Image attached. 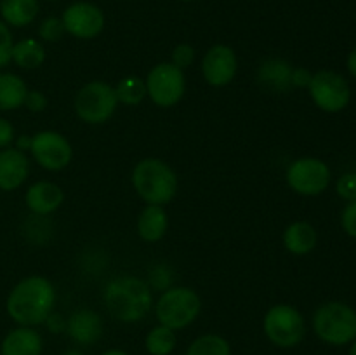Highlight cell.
<instances>
[{"label": "cell", "mask_w": 356, "mask_h": 355, "mask_svg": "<svg viewBox=\"0 0 356 355\" xmlns=\"http://www.w3.org/2000/svg\"><path fill=\"white\" fill-rule=\"evenodd\" d=\"M115 93H117L118 103L125 104V106H138L148 97L146 94V82L145 79L138 75H127L115 86Z\"/></svg>", "instance_id": "obj_26"}, {"label": "cell", "mask_w": 356, "mask_h": 355, "mask_svg": "<svg viewBox=\"0 0 356 355\" xmlns=\"http://www.w3.org/2000/svg\"><path fill=\"white\" fill-rule=\"evenodd\" d=\"M45 329L51 334H63L66 333V317L59 312H52L44 322Z\"/></svg>", "instance_id": "obj_36"}, {"label": "cell", "mask_w": 356, "mask_h": 355, "mask_svg": "<svg viewBox=\"0 0 356 355\" xmlns=\"http://www.w3.org/2000/svg\"><path fill=\"white\" fill-rule=\"evenodd\" d=\"M155 317L159 324L172 331L186 329L198 319L202 312V299L195 289L186 285H172L160 292L159 299L153 303Z\"/></svg>", "instance_id": "obj_5"}, {"label": "cell", "mask_w": 356, "mask_h": 355, "mask_svg": "<svg viewBox=\"0 0 356 355\" xmlns=\"http://www.w3.org/2000/svg\"><path fill=\"white\" fill-rule=\"evenodd\" d=\"M65 202V191L54 181L40 180L31 183L24 191V204L35 216H49Z\"/></svg>", "instance_id": "obj_15"}, {"label": "cell", "mask_w": 356, "mask_h": 355, "mask_svg": "<svg viewBox=\"0 0 356 355\" xmlns=\"http://www.w3.org/2000/svg\"><path fill=\"white\" fill-rule=\"evenodd\" d=\"M336 191L343 200L355 202L356 200V173L341 174L336 183Z\"/></svg>", "instance_id": "obj_31"}, {"label": "cell", "mask_w": 356, "mask_h": 355, "mask_svg": "<svg viewBox=\"0 0 356 355\" xmlns=\"http://www.w3.org/2000/svg\"><path fill=\"white\" fill-rule=\"evenodd\" d=\"M44 338L37 327L16 326L0 341V355H42Z\"/></svg>", "instance_id": "obj_17"}, {"label": "cell", "mask_w": 356, "mask_h": 355, "mask_svg": "<svg viewBox=\"0 0 356 355\" xmlns=\"http://www.w3.org/2000/svg\"><path fill=\"white\" fill-rule=\"evenodd\" d=\"M177 347L176 331L156 324L145 338V348L149 355H172Z\"/></svg>", "instance_id": "obj_24"}, {"label": "cell", "mask_w": 356, "mask_h": 355, "mask_svg": "<svg viewBox=\"0 0 356 355\" xmlns=\"http://www.w3.org/2000/svg\"><path fill=\"white\" fill-rule=\"evenodd\" d=\"M30 176V159L24 152L9 146L0 150V190L14 191Z\"/></svg>", "instance_id": "obj_16"}, {"label": "cell", "mask_w": 356, "mask_h": 355, "mask_svg": "<svg viewBox=\"0 0 356 355\" xmlns=\"http://www.w3.org/2000/svg\"><path fill=\"white\" fill-rule=\"evenodd\" d=\"M313 79V73L309 72L305 66H298V68H292V77L291 84L296 89H308L309 82Z\"/></svg>", "instance_id": "obj_35"}, {"label": "cell", "mask_w": 356, "mask_h": 355, "mask_svg": "<svg viewBox=\"0 0 356 355\" xmlns=\"http://www.w3.org/2000/svg\"><path fill=\"white\" fill-rule=\"evenodd\" d=\"M341 226L344 233L351 239H356V200L348 202L341 212Z\"/></svg>", "instance_id": "obj_32"}, {"label": "cell", "mask_w": 356, "mask_h": 355, "mask_svg": "<svg viewBox=\"0 0 356 355\" xmlns=\"http://www.w3.org/2000/svg\"><path fill=\"white\" fill-rule=\"evenodd\" d=\"M294 66L284 58H266L259 63L256 72V79L261 87L271 93L284 94L292 89L291 77Z\"/></svg>", "instance_id": "obj_18"}, {"label": "cell", "mask_w": 356, "mask_h": 355, "mask_svg": "<svg viewBox=\"0 0 356 355\" xmlns=\"http://www.w3.org/2000/svg\"><path fill=\"white\" fill-rule=\"evenodd\" d=\"M179 2H183V3H190V2H193V0H179Z\"/></svg>", "instance_id": "obj_42"}, {"label": "cell", "mask_w": 356, "mask_h": 355, "mask_svg": "<svg viewBox=\"0 0 356 355\" xmlns=\"http://www.w3.org/2000/svg\"><path fill=\"white\" fill-rule=\"evenodd\" d=\"M348 355H356V340L350 343V350H348Z\"/></svg>", "instance_id": "obj_41"}, {"label": "cell", "mask_w": 356, "mask_h": 355, "mask_svg": "<svg viewBox=\"0 0 356 355\" xmlns=\"http://www.w3.org/2000/svg\"><path fill=\"white\" fill-rule=\"evenodd\" d=\"M289 188L302 197H316L329 188L332 171L329 164L316 157H301L289 164L285 173Z\"/></svg>", "instance_id": "obj_9"}, {"label": "cell", "mask_w": 356, "mask_h": 355, "mask_svg": "<svg viewBox=\"0 0 356 355\" xmlns=\"http://www.w3.org/2000/svg\"><path fill=\"white\" fill-rule=\"evenodd\" d=\"M263 333L275 347L294 348L306 338V319L296 306L277 303L264 313Z\"/></svg>", "instance_id": "obj_6"}, {"label": "cell", "mask_w": 356, "mask_h": 355, "mask_svg": "<svg viewBox=\"0 0 356 355\" xmlns=\"http://www.w3.org/2000/svg\"><path fill=\"white\" fill-rule=\"evenodd\" d=\"M101 355H131V354L122 350V348H108V350H104Z\"/></svg>", "instance_id": "obj_39"}, {"label": "cell", "mask_w": 356, "mask_h": 355, "mask_svg": "<svg viewBox=\"0 0 356 355\" xmlns=\"http://www.w3.org/2000/svg\"><path fill=\"white\" fill-rule=\"evenodd\" d=\"M38 0H0V19L9 28H26L38 17Z\"/></svg>", "instance_id": "obj_21"}, {"label": "cell", "mask_w": 356, "mask_h": 355, "mask_svg": "<svg viewBox=\"0 0 356 355\" xmlns=\"http://www.w3.org/2000/svg\"><path fill=\"white\" fill-rule=\"evenodd\" d=\"M30 153L42 169L59 173L72 162L73 146L65 134L45 129L31 134Z\"/></svg>", "instance_id": "obj_11"}, {"label": "cell", "mask_w": 356, "mask_h": 355, "mask_svg": "<svg viewBox=\"0 0 356 355\" xmlns=\"http://www.w3.org/2000/svg\"><path fill=\"white\" fill-rule=\"evenodd\" d=\"M103 317L90 308H79L66 319V334L79 347H90L103 338Z\"/></svg>", "instance_id": "obj_14"}, {"label": "cell", "mask_w": 356, "mask_h": 355, "mask_svg": "<svg viewBox=\"0 0 356 355\" xmlns=\"http://www.w3.org/2000/svg\"><path fill=\"white\" fill-rule=\"evenodd\" d=\"M193 61H195V49L193 45L186 44V42L177 44L176 47L172 49V52H170V63L176 65L177 68L181 70H186L188 66H191V63Z\"/></svg>", "instance_id": "obj_30"}, {"label": "cell", "mask_w": 356, "mask_h": 355, "mask_svg": "<svg viewBox=\"0 0 356 355\" xmlns=\"http://www.w3.org/2000/svg\"><path fill=\"white\" fill-rule=\"evenodd\" d=\"M152 291L163 292L174 285V270L167 263L160 261V263L152 265L148 270V278H146Z\"/></svg>", "instance_id": "obj_27"}, {"label": "cell", "mask_w": 356, "mask_h": 355, "mask_svg": "<svg viewBox=\"0 0 356 355\" xmlns=\"http://www.w3.org/2000/svg\"><path fill=\"white\" fill-rule=\"evenodd\" d=\"M146 94L153 104L160 108H172L186 94V75L170 61L156 63L145 79Z\"/></svg>", "instance_id": "obj_8"}, {"label": "cell", "mask_w": 356, "mask_h": 355, "mask_svg": "<svg viewBox=\"0 0 356 355\" xmlns=\"http://www.w3.org/2000/svg\"><path fill=\"white\" fill-rule=\"evenodd\" d=\"M61 355H86V354H83V352L80 350V348H68V350L63 352Z\"/></svg>", "instance_id": "obj_40"}, {"label": "cell", "mask_w": 356, "mask_h": 355, "mask_svg": "<svg viewBox=\"0 0 356 355\" xmlns=\"http://www.w3.org/2000/svg\"><path fill=\"white\" fill-rule=\"evenodd\" d=\"M23 106L26 108L28 111H31V113H42V111L49 106V97L45 96L42 90H28Z\"/></svg>", "instance_id": "obj_33"}, {"label": "cell", "mask_w": 356, "mask_h": 355, "mask_svg": "<svg viewBox=\"0 0 356 355\" xmlns=\"http://www.w3.org/2000/svg\"><path fill=\"white\" fill-rule=\"evenodd\" d=\"M13 31L0 19V70H3L10 63V58H13Z\"/></svg>", "instance_id": "obj_29"}, {"label": "cell", "mask_w": 356, "mask_h": 355, "mask_svg": "<svg viewBox=\"0 0 356 355\" xmlns=\"http://www.w3.org/2000/svg\"><path fill=\"white\" fill-rule=\"evenodd\" d=\"M103 303L115 320L122 324L141 322L153 308V291L148 282L136 275H117L103 289Z\"/></svg>", "instance_id": "obj_2"}, {"label": "cell", "mask_w": 356, "mask_h": 355, "mask_svg": "<svg viewBox=\"0 0 356 355\" xmlns=\"http://www.w3.org/2000/svg\"><path fill=\"white\" fill-rule=\"evenodd\" d=\"M14 139H16V129H14V125L6 117H0V150L13 146Z\"/></svg>", "instance_id": "obj_34"}, {"label": "cell", "mask_w": 356, "mask_h": 355, "mask_svg": "<svg viewBox=\"0 0 356 355\" xmlns=\"http://www.w3.org/2000/svg\"><path fill=\"white\" fill-rule=\"evenodd\" d=\"M282 242H284L287 253L294 254V256H306L318 244V233H316V228L312 223L305 221V219H298V221H292L284 230Z\"/></svg>", "instance_id": "obj_20"}, {"label": "cell", "mask_w": 356, "mask_h": 355, "mask_svg": "<svg viewBox=\"0 0 356 355\" xmlns=\"http://www.w3.org/2000/svg\"><path fill=\"white\" fill-rule=\"evenodd\" d=\"M202 75L211 87L229 86L238 73V58L235 49L226 44H214L202 58Z\"/></svg>", "instance_id": "obj_13"}, {"label": "cell", "mask_w": 356, "mask_h": 355, "mask_svg": "<svg viewBox=\"0 0 356 355\" xmlns=\"http://www.w3.org/2000/svg\"><path fill=\"white\" fill-rule=\"evenodd\" d=\"M308 93L315 106L325 113H341L351 103L350 82L334 70L313 73Z\"/></svg>", "instance_id": "obj_10"}, {"label": "cell", "mask_w": 356, "mask_h": 355, "mask_svg": "<svg viewBox=\"0 0 356 355\" xmlns=\"http://www.w3.org/2000/svg\"><path fill=\"white\" fill-rule=\"evenodd\" d=\"M139 239L148 244L160 242L169 230V214L163 205H145L136 221Z\"/></svg>", "instance_id": "obj_19"}, {"label": "cell", "mask_w": 356, "mask_h": 355, "mask_svg": "<svg viewBox=\"0 0 356 355\" xmlns=\"http://www.w3.org/2000/svg\"><path fill=\"white\" fill-rule=\"evenodd\" d=\"M346 68H348V72H350V75L356 80V47L351 49L350 54H348Z\"/></svg>", "instance_id": "obj_38"}, {"label": "cell", "mask_w": 356, "mask_h": 355, "mask_svg": "<svg viewBox=\"0 0 356 355\" xmlns=\"http://www.w3.org/2000/svg\"><path fill=\"white\" fill-rule=\"evenodd\" d=\"M10 63L21 70H37L45 63V47L44 42L38 38L26 37L14 42L13 58Z\"/></svg>", "instance_id": "obj_23"}, {"label": "cell", "mask_w": 356, "mask_h": 355, "mask_svg": "<svg viewBox=\"0 0 356 355\" xmlns=\"http://www.w3.org/2000/svg\"><path fill=\"white\" fill-rule=\"evenodd\" d=\"M313 333L330 347H344L356 340V310L344 301H327L315 310Z\"/></svg>", "instance_id": "obj_4"}, {"label": "cell", "mask_w": 356, "mask_h": 355, "mask_svg": "<svg viewBox=\"0 0 356 355\" xmlns=\"http://www.w3.org/2000/svg\"><path fill=\"white\" fill-rule=\"evenodd\" d=\"M65 31L79 40H92L99 37L106 24V16L103 9L94 2L79 0L63 10L61 14Z\"/></svg>", "instance_id": "obj_12"}, {"label": "cell", "mask_w": 356, "mask_h": 355, "mask_svg": "<svg viewBox=\"0 0 356 355\" xmlns=\"http://www.w3.org/2000/svg\"><path fill=\"white\" fill-rule=\"evenodd\" d=\"M56 287L44 275H28L9 291L6 312L16 326L38 327L54 312Z\"/></svg>", "instance_id": "obj_1"}, {"label": "cell", "mask_w": 356, "mask_h": 355, "mask_svg": "<svg viewBox=\"0 0 356 355\" xmlns=\"http://www.w3.org/2000/svg\"><path fill=\"white\" fill-rule=\"evenodd\" d=\"M49 2H56V0H49Z\"/></svg>", "instance_id": "obj_43"}, {"label": "cell", "mask_w": 356, "mask_h": 355, "mask_svg": "<svg viewBox=\"0 0 356 355\" xmlns=\"http://www.w3.org/2000/svg\"><path fill=\"white\" fill-rule=\"evenodd\" d=\"M184 355H232V345L218 333H205L195 338Z\"/></svg>", "instance_id": "obj_25"}, {"label": "cell", "mask_w": 356, "mask_h": 355, "mask_svg": "<svg viewBox=\"0 0 356 355\" xmlns=\"http://www.w3.org/2000/svg\"><path fill=\"white\" fill-rule=\"evenodd\" d=\"M14 148L21 150V152H30L31 148V136L30 134H21V136H16V139H14Z\"/></svg>", "instance_id": "obj_37"}, {"label": "cell", "mask_w": 356, "mask_h": 355, "mask_svg": "<svg viewBox=\"0 0 356 355\" xmlns=\"http://www.w3.org/2000/svg\"><path fill=\"white\" fill-rule=\"evenodd\" d=\"M28 90L30 89L23 77L0 70V113L14 111L23 106Z\"/></svg>", "instance_id": "obj_22"}, {"label": "cell", "mask_w": 356, "mask_h": 355, "mask_svg": "<svg viewBox=\"0 0 356 355\" xmlns=\"http://www.w3.org/2000/svg\"><path fill=\"white\" fill-rule=\"evenodd\" d=\"M65 26H63L61 17L49 16L40 21L38 24V40L49 42V44H56L65 37Z\"/></svg>", "instance_id": "obj_28"}, {"label": "cell", "mask_w": 356, "mask_h": 355, "mask_svg": "<svg viewBox=\"0 0 356 355\" xmlns=\"http://www.w3.org/2000/svg\"><path fill=\"white\" fill-rule=\"evenodd\" d=\"M118 97L115 86L104 80H90L79 89L73 101L75 113L83 124H106L118 108Z\"/></svg>", "instance_id": "obj_7"}, {"label": "cell", "mask_w": 356, "mask_h": 355, "mask_svg": "<svg viewBox=\"0 0 356 355\" xmlns=\"http://www.w3.org/2000/svg\"><path fill=\"white\" fill-rule=\"evenodd\" d=\"M131 181L136 194L148 205L170 204L179 188L176 171L165 160L156 157L139 160L132 169Z\"/></svg>", "instance_id": "obj_3"}]
</instances>
